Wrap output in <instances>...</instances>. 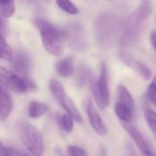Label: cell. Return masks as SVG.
Masks as SVG:
<instances>
[{
    "label": "cell",
    "instance_id": "cell-1",
    "mask_svg": "<svg viewBox=\"0 0 156 156\" xmlns=\"http://www.w3.org/2000/svg\"><path fill=\"white\" fill-rule=\"evenodd\" d=\"M34 23L40 31L44 49L52 56H61L64 51L63 31L44 19H36Z\"/></svg>",
    "mask_w": 156,
    "mask_h": 156
},
{
    "label": "cell",
    "instance_id": "cell-2",
    "mask_svg": "<svg viewBox=\"0 0 156 156\" xmlns=\"http://www.w3.org/2000/svg\"><path fill=\"white\" fill-rule=\"evenodd\" d=\"M18 136L33 156H43L44 140L40 130L28 121L20 120L16 125Z\"/></svg>",
    "mask_w": 156,
    "mask_h": 156
},
{
    "label": "cell",
    "instance_id": "cell-3",
    "mask_svg": "<svg viewBox=\"0 0 156 156\" xmlns=\"http://www.w3.org/2000/svg\"><path fill=\"white\" fill-rule=\"evenodd\" d=\"M119 19L116 16L104 13L100 15L96 21V35L99 43L103 46H110L120 30Z\"/></svg>",
    "mask_w": 156,
    "mask_h": 156
},
{
    "label": "cell",
    "instance_id": "cell-4",
    "mask_svg": "<svg viewBox=\"0 0 156 156\" xmlns=\"http://www.w3.org/2000/svg\"><path fill=\"white\" fill-rule=\"evenodd\" d=\"M0 84L15 93L22 94L35 87L34 83L29 79L26 80L17 73L0 65Z\"/></svg>",
    "mask_w": 156,
    "mask_h": 156
},
{
    "label": "cell",
    "instance_id": "cell-5",
    "mask_svg": "<svg viewBox=\"0 0 156 156\" xmlns=\"http://www.w3.org/2000/svg\"><path fill=\"white\" fill-rule=\"evenodd\" d=\"M50 90H51L53 98H55V100L63 108V109L68 114H70L73 118L74 121H76L78 123H82L83 119H82L79 111H78V109L74 106L72 99L66 95L62 85L59 81H57L55 79H51L50 81Z\"/></svg>",
    "mask_w": 156,
    "mask_h": 156
},
{
    "label": "cell",
    "instance_id": "cell-6",
    "mask_svg": "<svg viewBox=\"0 0 156 156\" xmlns=\"http://www.w3.org/2000/svg\"><path fill=\"white\" fill-rule=\"evenodd\" d=\"M65 41L69 47L75 51H84L87 50L88 43L86 32L81 24L72 22L68 24L63 30Z\"/></svg>",
    "mask_w": 156,
    "mask_h": 156
},
{
    "label": "cell",
    "instance_id": "cell-7",
    "mask_svg": "<svg viewBox=\"0 0 156 156\" xmlns=\"http://www.w3.org/2000/svg\"><path fill=\"white\" fill-rule=\"evenodd\" d=\"M84 107H85V110L86 113L87 115L88 120L90 122L91 127L93 128V129L99 135H105L107 132L106 129V126L99 115V113L98 112L95 104L93 103L92 99L89 97H87L84 100Z\"/></svg>",
    "mask_w": 156,
    "mask_h": 156
},
{
    "label": "cell",
    "instance_id": "cell-8",
    "mask_svg": "<svg viewBox=\"0 0 156 156\" xmlns=\"http://www.w3.org/2000/svg\"><path fill=\"white\" fill-rule=\"evenodd\" d=\"M119 58L121 59V61L125 64H127L128 66H129L140 76H141V78H142L143 80L149 81L151 79V71L143 62L138 61L132 55H130L129 53H128L126 51H121L119 53Z\"/></svg>",
    "mask_w": 156,
    "mask_h": 156
},
{
    "label": "cell",
    "instance_id": "cell-9",
    "mask_svg": "<svg viewBox=\"0 0 156 156\" xmlns=\"http://www.w3.org/2000/svg\"><path fill=\"white\" fill-rule=\"evenodd\" d=\"M14 107L10 90L0 84V120L6 121L12 113Z\"/></svg>",
    "mask_w": 156,
    "mask_h": 156
},
{
    "label": "cell",
    "instance_id": "cell-10",
    "mask_svg": "<svg viewBox=\"0 0 156 156\" xmlns=\"http://www.w3.org/2000/svg\"><path fill=\"white\" fill-rule=\"evenodd\" d=\"M122 127L125 129V130L129 134V136L132 138V140L135 141L136 145L138 146V148L140 149V151L142 152V154L144 156H150L151 154V150L148 144V142L146 141V140L142 137V135L140 133V131L131 124H129V122H121Z\"/></svg>",
    "mask_w": 156,
    "mask_h": 156
},
{
    "label": "cell",
    "instance_id": "cell-11",
    "mask_svg": "<svg viewBox=\"0 0 156 156\" xmlns=\"http://www.w3.org/2000/svg\"><path fill=\"white\" fill-rule=\"evenodd\" d=\"M98 88H99V92H100L103 103L107 108L109 105L110 97H109V89H108V69H107V66L104 62L101 64L99 77L98 78Z\"/></svg>",
    "mask_w": 156,
    "mask_h": 156
},
{
    "label": "cell",
    "instance_id": "cell-12",
    "mask_svg": "<svg viewBox=\"0 0 156 156\" xmlns=\"http://www.w3.org/2000/svg\"><path fill=\"white\" fill-rule=\"evenodd\" d=\"M14 69L22 78L29 80V73L30 70V60L24 52H20L14 61Z\"/></svg>",
    "mask_w": 156,
    "mask_h": 156
},
{
    "label": "cell",
    "instance_id": "cell-13",
    "mask_svg": "<svg viewBox=\"0 0 156 156\" xmlns=\"http://www.w3.org/2000/svg\"><path fill=\"white\" fill-rule=\"evenodd\" d=\"M96 76L92 70L85 63H81L79 68L77 70V74L75 81L78 87H83L85 86H89L90 82L94 79Z\"/></svg>",
    "mask_w": 156,
    "mask_h": 156
},
{
    "label": "cell",
    "instance_id": "cell-14",
    "mask_svg": "<svg viewBox=\"0 0 156 156\" xmlns=\"http://www.w3.org/2000/svg\"><path fill=\"white\" fill-rule=\"evenodd\" d=\"M55 70L57 73L64 78L71 77L74 73L73 60L71 56L59 60L55 64Z\"/></svg>",
    "mask_w": 156,
    "mask_h": 156
},
{
    "label": "cell",
    "instance_id": "cell-15",
    "mask_svg": "<svg viewBox=\"0 0 156 156\" xmlns=\"http://www.w3.org/2000/svg\"><path fill=\"white\" fill-rule=\"evenodd\" d=\"M48 111V106L39 101H31L29 104L28 114L32 119H38L42 117Z\"/></svg>",
    "mask_w": 156,
    "mask_h": 156
},
{
    "label": "cell",
    "instance_id": "cell-16",
    "mask_svg": "<svg viewBox=\"0 0 156 156\" xmlns=\"http://www.w3.org/2000/svg\"><path fill=\"white\" fill-rule=\"evenodd\" d=\"M118 100H119V103L127 106L131 110L134 109L133 98H132L129 91L128 90V88L126 87L122 86V85L118 87Z\"/></svg>",
    "mask_w": 156,
    "mask_h": 156
},
{
    "label": "cell",
    "instance_id": "cell-17",
    "mask_svg": "<svg viewBox=\"0 0 156 156\" xmlns=\"http://www.w3.org/2000/svg\"><path fill=\"white\" fill-rule=\"evenodd\" d=\"M15 0H0V14L4 19H9L15 15Z\"/></svg>",
    "mask_w": 156,
    "mask_h": 156
},
{
    "label": "cell",
    "instance_id": "cell-18",
    "mask_svg": "<svg viewBox=\"0 0 156 156\" xmlns=\"http://www.w3.org/2000/svg\"><path fill=\"white\" fill-rule=\"evenodd\" d=\"M0 59H3L9 62L14 60L13 51L1 32H0Z\"/></svg>",
    "mask_w": 156,
    "mask_h": 156
},
{
    "label": "cell",
    "instance_id": "cell-19",
    "mask_svg": "<svg viewBox=\"0 0 156 156\" xmlns=\"http://www.w3.org/2000/svg\"><path fill=\"white\" fill-rule=\"evenodd\" d=\"M132 112H133V110H131L127 106H125L119 102H118L115 105V113L121 121H124V122L131 121Z\"/></svg>",
    "mask_w": 156,
    "mask_h": 156
},
{
    "label": "cell",
    "instance_id": "cell-20",
    "mask_svg": "<svg viewBox=\"0 0 156 156\" xmlns=\"http://www.w3.org/2000/svg\"><path fill=\"white\" fill-rule=\"evenodd\" d=\"M151 11H152V7H151V2L149 0H143L141 4L140 5L139 9L136 10L135 15L138 17L139 20H140L141 21H144L146 19L150 17V15L151 14Z\"/></svg>",
    "mask_w": 156,
    "mask_h": 156
},
{
    "label": "cell",
    "instance_id": "cell-21",
    "mask_svg": "<svg viewBox=\"0 0 156 156\" xmlns=\"http://www.w3.org/2000/svg\"><path fill=\"white\" fill-rule=\"evenodd\" d=\"M89 87H90V90H91V93H92V96H93L95 102L97 103V105L98 106V108L100 109H104L106 108V106L103 103V100H102V98H101V95L99 92V88H98V79L96 77L90 82Z\"/></svg>",
    "mask_w": 156,
    "mask_h": 156
},
{
    "label": "cell",
    "instance_id": "cell-22",
    "mask_svg": "<svg viewBox=\"0 0 156 156\" xmlns=\"http://www.w3.org/2000/svg\"><path fill=\"white\" fill-rule=\"evenodd\" d=\"M57 6L65 13L70 15H76L78 13V9L71 1V0H55Z\"/></svg>",
    "mask_w": 156,
    "mask_h": 156
},
{
    "label": "cell",
    "instance_id": "cell-23",
    "mask_svg": "<svg viewBox=\"0 0 156 156\" xmlns=\"http://www.w3.org/2000/svg\"><path fill=\"white\" fill-rule=\"evenodd\" d=\"M144 118L156 140V112L151 109H146L144 111Z\"/></svg>",
    "mask_w": 156,
    "mask_h": 156
},
{
    "label": "cell",
    "instance_id": "cell-24",
    "mask_svg": "<svg viewBox=\"0 0 156 156\" xmlns=\"http://www.w3.org/2000/svg\"><path fill=\"white\" fill-rule=\"evenodd\" d=\"M73 120H74L73 118L70 114H68L67 112L61 117V119H60L61 126H62V128L67 133H70V132L73 131Z\"/></svg>",
    "mask_w": 156,
    "mask_h": 156
},
{
    "label": "cell",
    "instance_id": "cell-25",
    "mask_svg": "<svg viewBox=\"0 0 156 156\" xmlns=\"http://www.w3.org/2000/svg\"><path fill=\"white\" fill-rule=\"evenodd\" d=\"M0 156H21V154L16 149L0 142Z\"/></svg>",
    "mask_w": 156,
    "mask_h": 156
},
{
    "label": "cell",
    "instance_id": "cell-26",
    "mask_svg": "<svg viewBox=\"0 0 156 156\" xmlns=\"http://www.w3.org/2000/svg\"><path fill=\"white\" fill-rule=\"evenodd\" d=\"M70 156H87L86 151L78 146L71 145L67 148Z\"/></svg>",
    "mask_w": 156,
    "mask_h": 156
},
{
    "label": "cell",
    "instance_id": "cell-27",
    "mask_svg": "<svg viewBox=\"0 0 156 156\" xmlns=\"http://www.w3.org/2000/svg\"><path fill=\"white\" fill-rule=\"evenodd\" d=\"M147 98L156 107V91L148 88V90H147Z\"/></svg>",
    "mask_w": 156,
    "mask_h": 156
},
{
    "label": "cell",
    "instance_id": "cell-28",
    "mask_svg": "<svg viewBox=\"0 0 156 156\" xmlns=\"http://www.w3.org/2000/svg\"><path fill=\"white\" fill-rule=\"evenodd\" d=\"M150 41L151 43V46L153 48V50L156 52V31H152L150 35Z\"/></svg>",
    "mask_w": 156,
    "mask_h": 156
},
{
    "label": "cell",
    "instance_id": "cell-29",
    "mask_svg": "<svg viewBox=\"0 0 156 156\" xmlns=\"http://www.w3.org/2000/svg\"><path fill=\"white\" fill-rule=\"evenodd\" d=\"M148 88H150V89H152V90H155V91H156V75L153 77L152 82L150 84V86H149V87H148Z\"/></svg>",
    "mask_w": 156,
    "mask_h": 156
},
{
    "label": "cell",
    "instance_id": "cell-30",
    "mask_svg": "<svg viewBox=\"0 0 156 156\" xmlns=\"http://www.w3.org/2000/svg\"><path fill=\"white\" fill-rule=\"evenodd\" d=\"M3 19L4 18L2 17L1 14H0V32H2L5 30V22H4Z\"/></svg>",
    "mask_w": 156,
    "mask_h": 156
},
{
    "label": "cell",
    "instance_id": "cell-31",
    "mask_svg": "<svg viewBox=\"0 0 156 156\" xmlns=\"http://www.w3.org/2000/svg\"><path fill=\"white\" fill-rule=\"evenodd\" d=\"M150 156H156V154H155V153H153V152H151V154Z\"/></svg>",
    "mask_w": 156,
    "mask_h": 156
},
{
    "label": "cell",
    "instance_id": "cell-32",
    "mask_svg": "<svg viewBox=\"0 0 156 156\" xmlns=\"http://www.w3.org/2000/svg\"><path fill=\"white\" fill-rule=\"evenodd\" d=\"M24 156H30V155H24Z\"/></svg>",
    "mask_w": 156,
    "mask_h": 156
},
{
    "label": "cell",
    "instance_id": "cell-33",
    "mask_svg": "<svg viewBox=\"0 0 156 156\" xmlns=\"http://www.w3.org/2000/svg\"><path fill=\"white\" fill-rule=\"evenodd\" d=\"M30 1H33V0H30Z\"/></svg>",
    "mask_w": 156,
    "mask_h": 156
}]
</instances>
